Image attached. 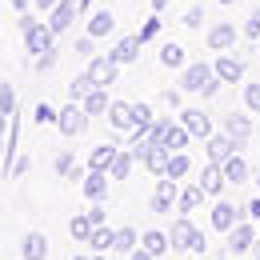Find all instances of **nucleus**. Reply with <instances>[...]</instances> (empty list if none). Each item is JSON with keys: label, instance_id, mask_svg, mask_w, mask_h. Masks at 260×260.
I'll return each mask as SVG.
<instances>
[{"label": "nucleus", "instance_id": "obj_3", "mask_svg": "<svg viewBox=\"0 0 260 260\" xmlns=\"http://www.w3.org/2000/svg\"><path fill=\"white\" fill-rule=\"evenodd\" d=\"M168 240H172V248H176V252H204V248H208L204 232H200V228H196L188 216L172 220V228H168Z\"/></svg>", "mask_w": 260, "mask_h": 260}, {"label": "nucleus", "instance_id": "obj_34", "mask_svg": "<svg viewBox=\"0 0 260 260\" xmlns=\"http://www.w3.org/2000/svg\"><path fill=\"white\" fill-rule=\"evenodd\" d=\"M68 232H72V240H84V244H88V236H92V220H88V212L72 216V220H68Z\"/></svg>", "mask_w": 260, "mask_h": 260}, {"label": "nucleus", "instance_id": "obj_42", "mask_svg": "<svg viewBox=\"0 0 260 260\" xmlns=\"http://www.w3.org/2000/svg\"><path fill=\"white\" fill-rule=\"evenodd\" d=\"M244 36H248L252 44H256V40H260V8H252V16L244 20Z\"/></svg>", "mask_w": 260, "mask_h": 260}, {"label": "nucleus", "instance_id": "obj_27", "mask_svg": "<svg viewBox=\"0 0 260 260\" xmlns=\"http://www.w3.org/2000/svg\"><path fill=\"white\" fill-rule=\"evenodd\" d=\"M168 156H172V152H168L164 144H152V148H148V152L140 156V164H144L148 172H156V176H164V164H168Z\"/></svg>", "mask_w": 260, "mask_h": 260}, {"label": "nucleus", "instance_id": "obj_1", "mask_svg": "<svg viewBox=\"0 0 260 260\" xmlns=\"http://www.w3.org/2000/svg\"><path fill=\"white\" fill-rule=\"evenodd\" d=\"M220 76L212 72L208 60H192V64L180 68V92H200V96H216L220 92Z\"/></svg>", "mask_w": 260, "mask_h": 260}, {"label": "nucleus", "instance_id": "obj_32", "mask_svg": "<svg viewBox=\"0 0 260 260\" xmlns=\"http://www.w3.org/2000/svg\"><path fill=\"white\" fill-rule=\"evenodd\" d=\"M92 88H96V80H92L88 72H80V76H72V80H68V100H84Z\"/></svg>", "mask_w": 260, "mask_h": 260}, {"label": "nucleus", "instance_id": "obj_5", "mask_svg": "<svg viewBox=\"0 0 260 260\" xmlns=\"http://www.w3.org/2000/svg\"><path fill=\"white\" fill-rule=\"evenodd\" d=\"M176 196H180V180L160 176V180H156V188H152V196H148V208H152L156 216H164V212H172V208H176Z\"/></svg>", "mask_w": 260, "mask_h": 260}, {"label": "nucleus", "instance_id": "obj_58", "mask_svg": "<svg viewBox=\"0 0 260 260\" xmlns=\"http://www.w3.org/2000/svg\"><path fill=\"white\" fill-rule=\"evenodd\" d=\"M256 232H260V220H256Z\"/></svg>", "mask_w": 260, "mask_h": 260}, {"label": "nucleus", "instance_id": "obj_44", "mask_svg": "<svg viewBox=\"0 0 260 260\" xmlns=\"http://www.w3.org/2000/svg\"><path fill=\"white\" fill-rule=\"evenodd\" d=\"M200 24H204V8H200V4H192V8L184 12V28H200Z\"/></svg>", "mask_w": 260, "mask_h": 260}, {"label": "nucleus", "instance_id": "obj_55", "mask_svg": "<svg viewBox=\"0 0 260 260\" xmlns=\"http://www.w3.org/2000/svg\"><path fill=\"white\" fill-rule=\"evenodd\" d=\"M72 260H92V256H72Z\"/></svg>", "mask_w": 260, "mask_h": 260}, {"label": "nucleus", "instance_id": "obj_7", "mask_svg": "<svg viewBox=\"0 0 260 260\" xmlns=\"http://www.w3.org/2000/svg\"><path fill=\"white\" fill-rule=\"evenodd\" d=\"M76 16H80V8H76V0H56L44 24H48V28H52V32H56V36H64L68 28L76 24Z\"/></svg>", "mask_w": 260, "mask_h": 260}, {"label": "nucleus", "instance_id": "obj_26", "mask_svg": "<svg viewBox=\"0 0 260 260\" xmlns=\"http://www.w3.org/2000/svg\"><path fill=\"white\" fill-rule=\"evenodd\" d=\"M200 200H204V188H200V184L180 188V196H176V212H180V216H192L196 208H200Z\"/></svg>", "mask_w": 260, "mask_h": 260}, {"label": "nucleus", "instance_id": "obj_45", "mask_svg": "<svg viewBox=\"0 0 260 260\" xmlns=\"http://www.w3.org/2000/svg\"><path fill=\"white\" fill-rule=\"evenodd\" d=\"M88 220H92V228L108 220V212H104V200H92V208H88Z\"/></svg>", "mask_w": 260, "mask_h": 260}, {"label": "nucleus", "instance_id": "obj_59", "mask_svg": "<svg viewBox=\"0 0 260 260\" xmlns=\"http://www.w3.org/2000/svg\"><path fill=\"white\" fill-rule=\"evenodd\" d=\"M256 260H260V248H256Z\"/></svg>", "mask_w": 260, "mask_h": 260}, {"label": "nucleus", "instance_id": "obj_51", "mask_svg": "<svg viewBox=\"0 0 260 260\" xmlns=\"http://www.w3.org/2000/svg\"><path fill=\"white\" fill-rule=\"evenodd\" d=\"M52 4H56V0H32L36 12H52Z\"/></svg>", "mask_w": 260, "mask_h": 260}, {"label": "nucleus", "instance_id": "obj_8", "mask_svg": "<svg viewBox=\"0 0 260 260\" xmlns=\"http://www.w3.org/2000/svg\"><path fill=\"white\" fill-rule=\"evenodd\" d=\"M240 148H244V144H240V140H232L228 132H212V136L204 140V152H208V160H212V164H224L228 156H232V152H240Z\"/></svg>", "mask_w": 260, "mask_h": 260}, {"label": "nucleus", "instance_id": "obj_25", "mask_svg": "<svg viewBox=\"0 0 260 260\" xmlns=\"http://www.w3.org/2000/svg\"><path fill=\"white\" fill-rule=\"evenodd\" d=\"M132 164H136L132 148H116V156H112V164H108V176H112V180H128Z\"/></svg>", "mask_w": 260, "mask_h": 260}, {"label": "nucleus", "instance_id": "obj_39", "mask_svg": "<svg viewBox=\"0 0 260 260\" xmlns=\"http://www.w3.org/2000/svg\"><path fill=\"white\" fill-rule=\"evenodd\" d=\"M56 60H60V52H56V48H48V52L32 56V68H36V72H52V68H56Z\"/></svg>", "mask_w": 260, "mask_h": 260}, {"label": "nucleus", "instance_id": "obj_15", "mask_svg": "<svg viewBox=\"0 0 260 260\" xmlns=\"http://www.w3.org/2000/svg\"><path fill=\"white\" fill-rule=\"evenodd\" d=\"M104 120L116 132H132V100H112L108 112H104Z\"/></svg>", "mask_w": 260, "mask_h": 260}, {"label": "nucleus", "instance_id": "obj_41", "mask_svg": "<svg viewBox=\"0 0 260 260\" xmlns=\"http://www.w3.org/2000/svg\"><path fill=\"white\" fill-rule=\"evenodd\" d=\"M72 48H76V56H84V60H88V56H96V40H92V36H88V32L80 36V40H76Z\"/></svg>", "mask_w": 260, "mask_h": 260}, {"label": "nucleus", "instance_id": "obj_31", "mask_svg": "<svg viewBox=\"0 0 260 260\" xmlns=\"http://www.w3.org/2000/svg\"><path fill=\"white\" fill-rule=\"evenodd\" d=\"M112 156H116V144H96V148L88 152V164H84V168H104V172H108Z\"/></svg>", "mask_w": 260, "mask_h": 260}, {"label": "nucleus", "instance_id": "obj_14", "mask_svg": "<svg viewBox=\"0 0 260 260\" xmlns=\"http://www.w3.org/2000/svg\"><path fill=\"white\" fill-rule=\"evenodd\" d=\"M196 184L204 188V196H212V200H216V196H220V192L228 188V180H224V168L208 160L204 168H200V180H196Z\"/></svg>", "mask_w": 260, "mask_h": 260}, {"label": "nucleus", "instance_id": "obj_56", "mask_svg": "<svg viewBox=\"0 0 260 260\" xmlns=\"http://www.w3.org/2000/svg\"><path fill=\"white\" fill-rule=\"evenodd\" d=\"M220 4H232V0H220Z\"/></svg>", "mask_w": 260, "mask_h": 260}, {"label": "nucleus", "instance_id": "obj_29", "mask_svg": "<svg viewBox=\"0 0 260 260\" xmlns=\"http://www.w3.org/2000/svg\"><path fill=\"white\" fill-rule=\"evenodd\" d=\"M136 244H140V232H136L132 224L116 228V240H112V252H124V256H128V252L136 248Z\"/></svg>", "mask_w": 260, "mask_h": 260}, {"label": "nucleus", "instance_id": "obj_12", "mask_svg": "<svg viewBox=\"0 0 260 260\" xmlns=\"http://www.w3.org/2000/svg\"><path fill=\"white\" fill-rule=\"evenodd\" d=\"M240 216H244V208H236V204H224L220 196H216V204H212V232H228L232 224H240Z\"/></svg>", "mask_w": 260, "mask_h": 260}, {"label": "nucleus", "instance_id": "obj_16", "mask_svg": "<svg viewBox=\"0 0 260 260\" xmlns=\"http://www.w3.org/2000/svg\"><path fill=\"white\" fill-rule=\"evenodd\" d=\"M84 32L92 36V40H104V36H112V32H116V16H112L108 8H100V12H92V16H88Z\"/></svg>", "mask_w": 260, "mask_h": 260}, {"label": "nucleus", "instance_id": "obj_21", "mask_svg": "<svg viewBox=\"0 0 260 260\" xmlns=\"http://www.w3.org/2000/svg\"><path fill=\"white\" fill-rule=\"evenodd\" d=\"M224 132L232 136V140L248 144V136H252V120H248V112H228V116H224Z\"/></svg>", "mask_w": 260, "mask_h": 260}, {"label": "nucleus", "instance_id": "obj_30", "mask_svg": "<svg viewBox=\"0 0 260 260\" xmlns=\"http://www.w3.org/2000/svg\"><path fill=\"white\" fill-rule=\"evenodd\" d=\"M160 64L164 68H184L188 60H184V48L176 44V40H164L160 44Z\"/></svg>", "mask_w": 260, "mask_h": 260}, {"label": "nucleus", "instance_id": "obj_6", "mask_svg": "<svg viewBox=\"0 0 260 260\" xmlns=\"http://www.w3.org/2000/svg\"><path fill=\"white\" fill-rule=\"evenodd\" d=\"M256 224L252 220H240V224H232L224 232V252H252V244H256Z\"/></svg>", "mask_w": 260, "mask_h": 260}, {"label": "nucleus", "instance_id": "obj_57", "mask_svg": "<svg viewBox=\"0 0 260 260\" xmlns=\"http://www.w3.org/2000/svg\"><path fill=\"white\" fill-rule=\"evenodd\" d=\"M256 188H260V176H256Z\"/></svg>", "mask_w": 260, "mask_h": 260}, {"label": "nucleus", "instance_id": "obj_49", "mask_svg": "<svg viewBox=\"0 0 260 260\" xmlns=\"http://www.w3.org/2000/svg\"><path fill=\"white\" fill-rule=\"evenodd\" d=\"M164 104H168V108H180V92H172V88H168V92H164Z\"/></svg>", "mask_w": 260, "mask_h": 260}, {"label": "nucleus", "instance_id": "obj_53", "mask_svg": "<svg viewBox=\"0 0 260 260\" xmlns=\"http://www.w3.org/2000/svg\"><path fill=\"white\" fill-rule=\"evenodd\" d=\"M76 8H80V12H88V8H92V0H76Z\"/></svg>", "mask_w": 260, "mask_h": 260}, {"label": "nucleus", "instance_id": "obj_54", "mask_svg": "<svg viewBox=\"0 0 260 260\" xmlns=\"http://www.w3.org/2000/svg\"><path fill=\"white\" fill-rule=\"evenodd\" d=\"M92 260H108V256H104V252H96V256H92Z\"/></svg>", "mask_w": 260, "mask_h": 260}, {"label": "nucleus", "instance_id": "obj_23", "mask_svg": "<svg viewBox=\"0 0 260 260\" xmlns=\"http://www.w3.org/2000/svg\"><path fill=\"white\" fill-rule=\"evenodd\" d=\"M220 168H224V180H228V184H244V180L252 176V168H248V160H244L240 152H232Z\"/></svg>", "mask_w": 260, "mask_h": 260}, {"label": "nucleus", "instance_id": "obj_18", "mask_svg": "<svg viewBox=\"0 0 260 260\" xmlns=\"http://www.w3.org/2000/svg\"><path fill=\"white\" fill-rule=\"evenodd\" d=\"M236 36H240V32H236L232 24H212L204 40H208V48H212V52H232V44H236Z\"/></svg>", "mask_w": 260, "mask_h": 260}, {"label": "nucleus", "instance_id": "obj_38", "mask_svg": "<svg viewBox=\"0 0 260 260\" xmlns=\"http://www.w3.org/2000/svg\"><path fill=\"white\" fill-rule=\"evenodd\" d=\"M0 112H8V116L16 112V88L8 80H0Z\"/></svg>", "mask_w": 260, "mask_h": 260}, {"label": "nucleus", "instance_id": "obj_22", "mask_svg": "<svg viewBox=\"0 0 260 260\" xmlns=\"http://www.w3.org/2000/svg\"><path fill=\"white\" fill-rule=\"evenodd\" d=\"M140 248H148L152 256L160 260L168 248H172V240H168V232L164 228H148V232H140Z\"/></svg>", "mask_w": 260, "mask_h": 260}, {"label": "nucleus", "instance_id": "obj_2", "mask_svg": "<svg viewBox=\"0 0 260 260\" xmlns=\"http://www.w3.org/2000/svg\"><path fill=\"white\" fill-rule=\"evenodd\" d=\"M16 24H20V36H24L28 56H40V52L56 48V32H52L48 24H40V20H36L32 8H28V12H20V16H16Z\"/></svg>", "mask_w": 260, "mask_h": 260}, {"label": "nucleus", "instance_id": "obj_10", "mask_svg": "<svg viewBox=\"0 0 260 260\" xmlns=\"http://www.w3.org/2000/svg\"><path fill=\"white\" fill-rule=\"evenodd\" d=\"M84 72H88V76H92L96 84H104V88H108V84L116 80L120 64H116V60H112L108 52H96V56H88V68H84Z\"/></svg>", "mask_w": 260, "mask_h": 260}, {"label": "nucleus", "instance_id": "obj_9", "mask_svg": "<svg viewBox=\"0 0 260 260\" xmlns=\"http://www.w3.org/2000/svg\"><path fill=\"white\" fill-rule=\"evenodd\" d=\"M180 124H184V128H188V136H192V140H208V136H212V116H208V112H200V108H180Z\"/></svg>", "mask_w": 260, "mask_h": 260}, {"label": "nucleus", "instance_id": "obj_36", "mask_svg": "<svg viewBox=\"0 0 260 260\" xmlns=\"http://www.w3.org/2000/svg\"><path fill=\"white\" fill-rule=\"evenodd\" d=\"M136 36H140V44L156 40V36H160V12H152V16H148V20H144V24L136 28Z\"/></svg>", "mask_w": 260, "mask_h": 260}, {"label": "nucleus", "instance_id": "obj_17", "mask_svg": "<svg viewBox=\"0 0 260 260\" xmlns=\"http://www.w3.org/2000/svg\"><path fill=\"white\" fill-rule=\"evenodd\" d=\"M20 260H48V236H44V232H24Z\"/></svg>", "mask_w": 260, "mask_h": 260}, {"label": "nucleus", "instance_id": "obj_19", "mask_svg": "<svg viewBox=\"0 0 260 260\" xmlns=\"http://www.w3.org/2000/svg\"><path fill=\"white\" fill-rule=\"evenodd\" d=\"M140 48H144V44H140V36H120V40L112 44V52H108V56L124 68V64H132V60L140 56Z\"/></svg>", "mask_w": 260, "mask_h": 260}, {"label": "nucleus", "instance_id": "obj_33", "mask_svg": "<svg viewBox=\"0 0 260 260\" xmlns=\"http://www.w3.org/2000/svg\"><path fill=\"white\" fill-rule=\"evenodd\" d=\"M192 172V160L184 156V152H172L168 164H164V176H172V180H180V176H188Z\"/></svg>", "mask_w": 260, "mask_h": 260}, {"label": "nucleus", "instance_id": "obj_13", "mask_svg": "<svg viewBox=\"0 0 260 260\" xmlns=\"http://www.w3.org/2000/svg\"><path fill=\"white\" fill-rule=\"evenodd\" d=\"M108 184H112V176H108L104 168H84V184H80V192L88 196V200H104V196H108Z\"/></svg>", "mask_w": 260, "mask_h": 260}, {"label": "nucleus", "instance_id": "obj_46", "mask_svg": "<svg viewBox=\"0 0 260 260\" xmlns=\"http://www.w3.org/2000/svg\"><path fill=\"white\" fill-rule=\"evenodd\" d=\"M28 168H32V160L16 152V160H12V172H8V176H28Z\"/></svg>", "mask_w": 260, "mask_h": 260}, {"label": "nucleus", "instance_id": "obj_11", "mask_svg": "<svg viewBox=\"0 0 260 260\" xmlns=\"http://www.w3.org/2000/svg\"><path fill=\"white\" fill-rule=\"evenodd\" d=\"M212 72H216L224 84H236V80H244V60H240V56H232V52H216Z\"/></svg>", "mask_w": 260, "mask_h": 260}, {"label": "nucleus", "instance_id": "obj_28", "mask_svg": "<svg viewBox=\"0 0 260 260\" xmlns=\"http://www.w3.org/2000/svg\"><path fill=\"white\" fill-rule=\"evenodd\" d=\"M112 240H116V228L96 224V228H92V236H88V248H92V252H112Z\"/></svg>", "mask_w": 260, "mask_h": 260}, {"label": "nucleus", "instance_id": "obj_52", "mask_svg": "<svg viewBox=\"0 0 260 260\" xmlns=\"http://www.w3.org/2000/svg\"><path fill=\"white\" fill-rule=\"evenodd\" d=\"M148 4H152V12H164V8H168V0H148Z\"/></svg>", "mask_w": 260, "mask_h": 260}, {"label": "nucleus", "instance_id": "obj_37", "mask_svg": "<svg viewBox=\"0 0 260 260\" xmlns=\"http://www.w3.org/2000/svg\"><path fill=\"white\" fill-rule=\"evenodd\" d=\"M52 168H56V176H68V172L76 168V152H72V148H60L56 160H52Z\"/></svg>", "mask_w": 260, "mask_h": 260}, {"label": "nucleus", "instance_id": "obj_35", "mask_svg": "<svg viewBox=\"0 0 260 260\" xmlns=\"http://www.w3.org/2000/svg\"><path fill=\"white\" fill-rule=\"evenodd\" d=\"M148 124H152V104L132 100V128H148Z\"/></svg>", "mask_w": 260, "mask_h": 260}, {"label": "nucleus", "instance_id": "obj_48", "mask_svg": "<svg viewBox=\"0 0 260 260\" xmlns=\"http://www.w3.org/2000/svg\"><path fill=\"white\" fill-rule=\"evenodd\" d=\"M8 8L20 16V12H28V8H32V0H8Z\"/></svg>", "mask_w": 260, "mask_h": 260}, {"label": "nucleus", "instance_id": "obj_40", "mask_svg": "<svg viewBox=\"0 0 260 260\" xmlns=\"http://www.w3.org/2000/svg\"><path fill=\"white\" fill-rule=\"evenodd\" d=\"M244 108H248V112H260V80L244 84Z\"/></svg>", "mask_w": 260, "mask_h": 260}, {"label": "nucleus", "instance_id": "obj_47", "mask_svg": "<svg viewBox=\"0 0 260 260\" xmlns=\"http://www.w3.org/2000/svg\"><path fill=\"white\" fill-rule=\"evenodd\" d=\"M244 212H248V216H252V220H260V192L252 196V200H248V208H244Z\"/></svg>", "mask_w": 260, "mask_h": 260}, {"label": "nucleus", "instance_id": "obj_60", "mask_svg": "<svg viewBox=\"0 0 260 260\" xmlns=\"http://www.w3.org/2000/svg\"><path fill=\"white\" fill-rule=\"evenodd\" d=\"M256 48H260V40H256Z\"/></svg>", "mask_w": 260, "mask_h": 260}, {"label": "nucleus", "instance_id": "obj_20", "mask_svg": "<svg viewBox=\"0 0 260 260\" xmlns=\"http://www.w3.org/2000/svg\"><path fill=\"white\" fill-rule=\"evenodd\" d=\"M188 140H192V136H188V128H184L180 120H168V124H164V140H160V144L168 148V152H184Z\"/></svg>", "mask_w": 260, "mask_h": 260}, {"label": "nucleus", "instance_id": "obj_43", "mask_svg": "<svg viewBox=\"0 0 260 260\" xmlns=\"http://www.w3.org/2000/svg\"><path fill=\"white\" fill-rule=\"evenodd\" d=\"M56 112L60 108H52V104H36V124H56Z\"/></svg>", "mask_w": 260, "mask_h": 260}, {"label": "nucleus", "instance_id": "obj_4", "mask_svg": "<svg viewBox=\"0 0 260 260\" xmlns=\"http://www.w3.org/2000/svg\"><path fill=\"white\" fill-rule=\"evenodd\" d=\"M56 128H60L64 140H72V136H80V132L88 128V112H84V104H80V100H68L64 108L56 112Z\"/></svg>", "mask_w": 260, "mask_h": 260}, {"label": "nucleus", "instance_id": "obj_24", "mask_svg": "<svg viewBox=\"0 0 260 260\" xmlns=\"http://www.w3.org/2000/svg\"><path fill=\"white\" fill-rule=\"evenodd\" d=\"M80 104H84L88 120H96V116H104V112H108V104H112V100H108V88H104V84H96V88H92L88 96L80 100Z\"/></svg>", "mask_w": 260, "mask_h": 260}, {"label": "nucleus", "instance_id": "obj_50", "mask_svg": "<svg viewBox=\"0 0 260 260\" xmlns=\"http://www.w3.org/2000/svg\"><path fill=\"white\" fill-rule=\"evenodd\" d=\"M8 128H12V116H8V112H0V136H8Z\"/></svg>", "mask_w": 260, "mask_h": 260}]
</instances>
